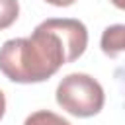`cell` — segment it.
<instances>
[{
  "label": "cell",
  "mask_w": 125,
  "mask_h": 125,
  "mask_svg": "<svg viewBox=\"0 0 125 125\" xmlns=\"http://www.w3.org/2000/svg\"><path fill=\"white\" fill-rule=\"evenodd\" d=\"M88 29L80 20L51 18L41 21L29 37L8 39L0 47V72L18 84L49 80L62 64L84 55Z\"/></svg>",
  "instance_id": "6da1fadb"
},
{
  "label": "cell",
  "mask_w": 125,
  "mask_h": 125,
  "mask_svg": "<svg viewBox=\"0 0 125 125\" xmlns=\"http://www.w3.org/2000/svg\"><path fill=\"white\" fill-rule=\"evenodd\" d=\"M55 100L66 113L74 117H94L102 111L105 94L94 76L86 72H70L59 82Z\"/></svg>",
  "instance_id": "7a4b0ae2"
},
{
  "label": "cell",
  "mask_w": 125,
  "mask_h": 125,
  "mask_svg": "<svg viewBox=\"0 0 125 125\" xmlns=\"http://www.w3.org/2000/svg\"><path fill=\"white\" fill-rule=\"evenodd\" d=\"M100 47L109 59H117L121 53H125V23L107 25L102 33Z\"/></svg>",
  "instance_id": "3957f363"
},
{
  "label": "cell",
  "mask_w": 125,
  "mask_h": 125,
  "mask_svg": "<svg viewBox=\"0 0 125 125\" xmlns=\"http://www.w3.org/2000/svg\"><path fill=\"white\" fill-rule=\"evenodd\" d=\"M23 125H70V123L55 111L39 109V111H33L31 115H27Z\"/></svg>",
  "instance_id": "277c9868"
},
{
  "label": "cell",
  "mask_w": 125,
  "mask_h": 125,
  "mask_svg": "<svg viewBox=\"0 0 125 125\" xmlns=\"http://www.w3.org/2000/svg\"><path fill=\"white\" fill-rule=\"evenodd\" d=\"M20 16L18 0H0V31L8 29Z\"/></svg>",
  "instance_id": "5b68a950"
},
{
  "label": "cell",
  "mask_w": 125,
  "mask_h": 125,
  "mask_svg": "<svg viewBox=\"0 0 125 125\" xmlns=\"http://www.w3.org/2000/svg\"><path fill=\"white\" fill-rule=\"evenodd\" d=\"M45 2L51 6H57V8H66V6H72L76 0H45Z\"/></svg>",
  "instance_id": "8992f818"
},
{
  "label": "cell",
  "mask_w": 125,
  "mask_h": 125,
  "mask_svg": "<svg viewBox=\"0 0 125 125\" xmlns=\"http://www.w3.org/2000/svg\"><path fill=\"white\" fill-rule=\"evenodd\" d=\"M4 113H6V96H4V92L0 90V121H2Z\"/></svg>",
  "instance_id": "52a82bcc"
},
{
  "label": "cell",
  "mask_w": 125,
  "mask_h": 125,
  "mask_svg": "<svg viewBox=\"0 0 125 125\" xmlns=\"http://www.w3.org/2000/svg\"><path fill=\"white\" fill-rule=\"evenodd\" d=\"M115 8H119V10H125V0H109Z\"/></svg>",
  "instance_id": "ba28073f"
}]
</instances>
